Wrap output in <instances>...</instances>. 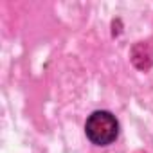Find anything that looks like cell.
Returning <instances> with one entry per match:
<instances>
[{"instance_id":"6da1fadb","label":"cell","mask_w":153,"mask_h":153,"mask_svg":"<svg viewBox=\"0 0 153 153\" xmlns=\"http://www.w3.org/2000/svg\"><path fill=\"white\" fill-rule=\"evenodd\" d=\"M85 131H87V137L94 144L106 146V144H112L117 139V135H119V123L110 112L97 110L87 119Z\"/></svg>"},{"instance_id":"7a4b0ae2","label":"cell","mask_w":153,"mask_h":153,"mask_svg":"<svg viewBox=\"0 0 153 153\" xmlns=\"http://www.w3.org/2000/svg\"><path fill=\"white\" fill-rule=\"evenodd\" d=\"M131 61L137 68L148 70L151 67V51L146 43H137L131 51Z\"/></svg>"}]
</instances>
